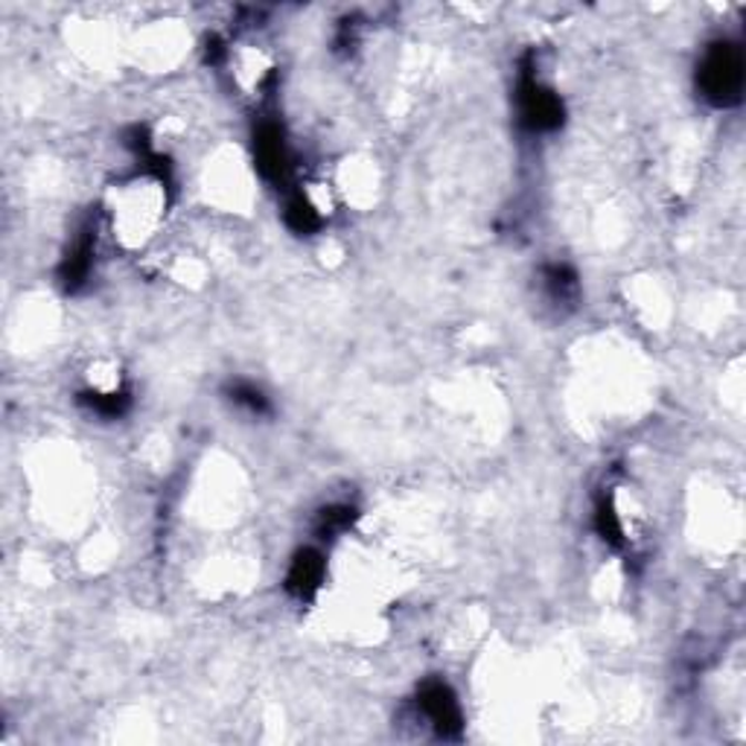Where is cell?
I'll list each match as a JSON object with an SVG mask.
<instances>
[{
    "instance_id": "6da1fadb",
    "label": "cell",
    "mask_w": 746,
    "mask_h": 746,
    "mask_svg": "<svg viewBox=\"0 0 746 746\" xmlns=\"http://www.w3.org/2000/svg\"><path fill=\"white\" fill-rule=\"evenodd\" d=\"M746 80L744 50L735 41H715L708 44L697 68V87L703 100H708L717 108H729L740 103Z\"/></svg>"
},
{
    "instance_id": "7a4b0ae2",
    "label": "cell",
    "mask_w": 746,
    "mask_h": 746,
    "mask_svg": "<svg viewBox=\"0 0 746 746\" xmlns=\"http://www.w3.org/2000/svg\"><path fill=\"white\" fill-rule=\"evenodd\" d=\"M517 112L519 123H522L528 132H533V135L555 132V128H560V123H563L566 117L560 94H557L551 85H546L533 71H525L522 76H519Z\"/></svg>"
},
{
    "instance_id": "3957f363",
    "label": "cell",
    "mask_w": 746,
    "mask_h": 746,
    "mask_svg": "<svg viewBox=\"0 0 746 746\" xmlns=\"http://www.w3.org/2000/svg\"><path fill=\"white\" fill-rule=\"evenodd\" d=\"M255 164L260 175L274 187H287L292 175V152L287 132L278 120H260L255 132Z\"/></svg>"
},
{
    "instance_id": "277c9868",
    "label": "cell",
    "mask_w": 746,
    "mask_h": 746,
    "mask_svg": "<svg viewBox=\"0 0 746 746\" xmlns=\"http://www.w3.org/2000/svg\"><path fill=\"white\" fill-rule=\"evenodd\" d=\"M417 708L441 738H458L464 729V712L455 691L444 680H426L417 691Z\"/></svg>"
},
{
    "instance_id": "5b68a950",
    "label": "cell",
    "mask_w": 746,
    "mask_h": 746,
    "mask_svg": "<svg viewBox=\"0 0 746 746\" xmlns=\"http://www.w3.org/2000/svg\"><path fill=\"white\" fill-rule=\"evenodd\" d=\"M96 262V228L91 222L82 225V230L71 239V246L64 251L62 266H59V280L68 292H80L91 280Z\"/></svg>"
},
{
    "instance_id": "8992f818",
    "label": "cell",
    "mask_w": 746,
    "mask_h": 746,
    "mask_svg": "<svg viewBox=\"0 0 746 746\" xmlns=\"http://www.w3.org/2000/svg\"><path fill=\"white\" fill-rule=\"evenodd\" d=\"M324 555L318 548H301L287 569V592L298 598V601H310V598L318 595L321 583H324Z\"/></svg>"
},
{
    "instance_id": "52a82bcc",
    "label": "cell",
    "mask_w": 746,
    "mask_h": 746,
    "mask_svg": "<svg viewBox=\"0 0 746 746\" xmlns=\"http://www.w3.org/2000/svg\"><path fill=\"white\" fill-rule=\"evenodd\" d=\"M80 405L94 414V417H103V421H117L123 414L132 408V394H128L123 385H94V388H85L80 394Z\"/></svg>"
},
{
    "instance_id": "ba28073f",
    "label": "cell",
    "mask_w": 746,
    "mask_h": 746,
    "mask_svg": "<svg viewBox=\"0 0 746 746\" xmlns=\"http://www.w3.org/2000/svg\"><path fill=\"white\" fill-rule=\"evenodd\" d=\"M283 219H287L289 228L301 237H310L315 230H321L324 225V214L321 207L315 205L307 190H289L287 193V207H283Z\"/></svg>"
},
{
    "instance_id": "9c48e42d",
    "label": "cell",
    "mask_w": 746,
    "mask_h": 746,
    "mask_svg": "<svg viewBox=\"0 0 746 746\" xmlns=\"http://www.w3.org/2000/svg\"><path fill=\"white\" fill-rule=\"evenodd\" d=\"M225 394H228L234 408L251 414V417H269L271 414V400L266 397V391L257 388L255 382L248 380L230 382L228 388H225Z\"/></svg>"
},
{
    "instance_id": "30bf717a",
    "label": "cell",
    "mask_w": 746,
    "mask_h": 746,
    "mask_svg": "<svg viewBox=\"0 0 746 746\" xmlns=\"http://www.w3.org/2000/svg\"><path fill=\"white\" fill-rule=\"evenodd\" d=\"M542 283H546L548 294H551L557 303L574 301V294H578V274H574L572 266H566V262L546 266V271H542Z\"/></svg>"
},
{
    "instance_id": "8fae6325",
    "label": "cell",
    "mask_w": 746,
    "mask_h": 746,
    "mask_svg": "<svg viewBox=\"0 0 746 746\" xmlns=\"http://www.w3.org/2000/svg\"><path fill=\"white\" fill-rule=\"evenodd\" d=\"M595 531L601 533L603 542H610V546L615 548L624 546V522H621V514L619 508H615V501L607 499V496L598 501L595 508Z\"/></svg>"
},
{
    "instance_id": "7c38bea8",
    "label": "cell",
    "mask_w": 746,
    "mask_h": 746,
    "mask_svg": "<svg viewBox=\"0 0 746 746\" xmlns=\"http://www.w3.org/2000/svg\"><path fill=\"white\" fill-rule=\"evenodd\" d=\"M353 522H356V510L350 508V505H330V508L318 514L315 531L321 540H333V537L348 531Z\"/></svg>"
}]
</instances>
